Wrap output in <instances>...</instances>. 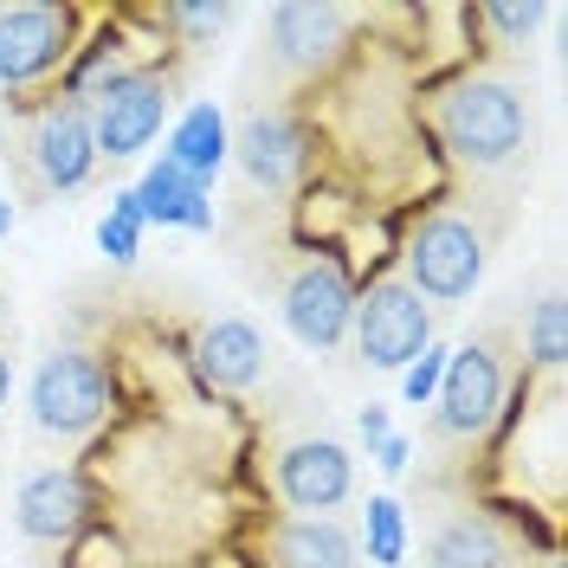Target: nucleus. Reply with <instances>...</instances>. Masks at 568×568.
I'll return each mask as SVG.
<instances>
[{"label": "nucleus", "instance_id": "24", "mask_svg": "<svg viewBox=\"0 0 568 568\" xmlns=\"http://www.w3.org/2000/svg\"><path fill=\"white\" fill-rule=\"evenodd\" d=\"M439 375H446V349H433V343H426V349L400 368V394H407L414 407H426V400L439 394Z\"/></svg>", "mask_w": 568, "mask_h": 568}, {"label": "nucleus", "instance_id": "3", "mask_svg": "<svg viewBox=\"0 0 568 568\" xmlns=\"http://www.w3.org/2000/svg\"><path fill=\"white\" fill-rule=\"evenodd\" d=\"M91 110V136H98V162H130L162 136L169 110H175V71L162 65H98L78 78V91Z\"/></svg>", "mask_w": 568, "mask_h": 568}, {"label": "nucleus", "instance_id": "11", "mask_svg": "<svg viewBox=\"0 0 568 568\" xmlns=\"http://www.w3.org/2000/svg\"><path fill=\"white\" fill-rule=\"evenodd\" d=\"M355 317V284L336 258H304L291 284H284V329L304 343V349H336L349 336Z\"/></svg>", "mask_w": 568, "mask_h": 568}, {"label": "nucleus", "instance_id": "9", "mask_svg": "<svg viewBox=\"0 0 568 568\" xmlns=\"http://www.w3.org/2000/svg\"><path fill=\"white\" fill-rule=\"evenodd\" d=\"M349 329H355V355L368 368H407L433 343V311L400 278H382L368 284V297H355Z\"/></svg>", "mask_w": 568, "mask_h": 568}, {"label": "nucleus", "instance_id": "8", "mask_svg": "<svg viewBox=\"0 0 568 568\" xmlns=\"http://www.w3.org/2000/svg\"><path fill=\"white\" fill-rule=\"evenodd\" d=\"M71 39H78V13L59 0L0 7V84L27 91L39 78H52L71 59Z\"/></svg>", "mask_w": 568, "mask_h": 568}, {"label": "nucleus", "instance_id": "15", "mask_svg": "<svg viewBox=\"0 0 568 568\" xmlns=\"http://www.w3.org/2000/svg\"><path fill=\"white\" fill-rule=\"evenodd\" d=\"M426 568H524L517 542L485 510H446L426 536Z\"/></svg>", "mask_w": 568, "mask_h": 568}, {"label": "nucleus", "instance_id": "25", "mask_svg": "<svg viewBox=\"0 0 568 568\" xmlns=\"http://www.w3.org/2000/svg\"><path fill=\"white\" fill-rule=\"evenodd\" d=\"M7 394H13V311H0V407H7Z\"/></svg>", "mask_w": 568, "mask_h": 568}, {"label": "nucleus", "instance_id": "2", "mask_svg": "<svg viewBox=\"0 0 568 568\" xmlns=\"http://www.w3.org/2000/svg\"><path fill=\"white\" fill-rule=\"evenodd\" d=\"M497 240H504V213L491 201H478V194L446 201L407 233V278L400 284L420 304H465L485 278Z\"/></svg>", "mask_w": 568, "mask_h": 568}, {"label": "nucleus", "instance_id": "28", "mask_svg": "<svg viewBox=\"0 0 568 568\" xmlns=\"http://www.w3.org/2000/svg\"><path fill=\"white\" fill-rule=\"evenodd\" d=\"M0 233H13V207L7 201H0Z\"/></svg>", "mask_w": 568, "mask_h": 568}, {"label": "nucleus", "instance_id": "19", "mask_svg": "<svg viewBox=\"0 0 568 568\" xmlns=\"http://www.w3.org/2000/svg\"><path fill=\"white\" fill-rule=\"evenodd\" d=\"M233 20H240V7H226V0H169L162 7V27L175 33L181 52H207Z\"/></svg>", "mask_w": 568, "mask_h": 568}, {"label": "nucleus", "instance_id": "27", "mask_svg": "<svg viewBox=\"0 0 568 568\" xmlns=\"http://www.w3.org/2000/svg\"><path fill=\"white\" fill-rule=\"evenodd\" d=\"M375 459H382V471H407V439H382V446H375Z\"/></svg>", "mask_w": 568, "mask_h": 568}, {"label": "nucleus", "instance_id": "29", "mask_svg": "<svg viewBox=\"0 0 568 568\" xmlns=\"http://www.w3.org/2000/svg\"><path fill=\"white\" fill-rule=\"evenodd\" d=\"M536 568H562V562H556V556H549V562H536Z\"/></svg>", "mask_w": 568, "mask_h": 568}, {"label": "nucleus", "instance_id": "17", "mask_svg": "<svg viewBox=\"0 0 568 568\" xmlns=\"http://www.w3.org/2000/svg\"><path fill=\"white\" fill-rule=\"evenodd\" d=\"M136 194V207L142 220H162V226H187V233H213V201H207V187L201 181H187L162 155L149 175H142V187H130Z\"/></svg>", "mask_w": 568, "mask_h": 568}, {"label": "nucleus", "instance_id": "14", "mask_svg": "<svg viewBox=\"0 0 568 568\" xmlns=\"http://www.w3.org/2000/svg\"><path fill=\"white\" fill-rule=\"evenodd\" d=\"M265 336H258V323L246 317H213L201 323V336H194V375L207 382L213 394H246L258 388V375H265Z\"/></svg>", "mask_w": 568, "mask_h": 568}, {"label": "nucleus", "instance_id": "23", "mask_svg": "<svg viewBox=\"0 0 568 568\" xmlns=\"http://www.w3.org/2000/svg\"><path fill=\"white\" fill-rule=\"evenodd\" d=\"M142 226H149V220H142L136 194H116V201H110V213L98 220V246H104L116 265H130V258L142 252Z\"/></svg>", "mask_w": 568, "mask_h": 568}, {"label": "nucleus", "instance_id": "10", "mask_svg": "<svg viewBox=\"0 0 568 568\" xmlns=\"http://www.w3.org/2000/svg\"><path fill=\"white\" fill-rule=\"evenodd\" d=\"M272 491L297 510V517H336L355 491V459L343 439L329 433H304L272 459Z\"/></svg>", "mask_w": 568, "mask_h": 568}, {"label": "nucleus", "instance_id": "20", "mask_svg": "<svg viewBox=\"0 0 568 568\" xmlns=\"http://www.w3.org/2000/svg\"><path fill=\"white\" fill-rule=\"evenodd\" d=\"M362 536H368V562L375 568H400L407 562V517L394 497H368L362 510Z\"/></svg>", "mask_w": 568, "mask_h": 568}, {"label": "nucleus", "instance_id": "4", "mask_svg": "<svg viewBox=\"0 0 568 568\" xmlns=\"http://www.w3.org/2000/svg\"><path fill=\"white\" fill-rule=\"evenodd\" d=\"M510 368H517L510 329L485 323L471 343H459L446 355V375H439V394H433V439L439 446H471L478 433H491L504 388H510Z\"/></svg>", "mask_w": 568, "mask_h": 568}, {"label": "nucleus", "instance_id": "6", "mask_svg": "<svg viewBox=\"0 0 568 568\" xmlns=\"http://www.w3.org/2000/svg\"><path fill=\"white\" fill-rule=\"evenodd\" d=\"M355 13L349 7H329V0H284L265 20V39H258V71L272 84H304L317 71L336 65V52L349 45Z\"/></svg>", "mask_w": 568, "mask_h": 568}, {"label": "nucleus", "instance_id": "1", "mask_svg": "<svg viewBox=\"0 0 568 568\" xmlns=\"http://www.w3.org/2000/svg\"><path fill=\"white\" fill-rule=\"evenodd\" d=\"M426 123H433L439 149L459 169H471V175H497V169L524 162V149H530V98L504 71H465V78H453L426 104Z\"/></svg>", "mask_w": 568, "mask_h": 568}, {"label": "nucleus", "instance_id": "5", "mask_svg": "<svg viewBox=\"0 0 568 568\" xmlns=\"http://www.w3.org/2000/svg\"><path fill=\"white\" fill-rule=\"evenodd\" d=\"M27 414H33V433H45V439H84V433L110 414V368H104V355L71 349V343H65V349H52L33 368Z\"/></svg>", "mask_w": 568, "mask_h": 568}, {"label": "nucleus", "instance_id": "12", "mask_svg": "<svg viewBox=\"0 0 568 568\" xmlns=\"http://www.w3.org/2000/svg\"><path fill=\"white\" fill-rule=\"evenodd\" d=\"M226 155H240V169H246L252 187L284 194V187H297L304 162H311V136H304V123L291 110H252Z\"/></svg>", "mask_w": 568, "mask_h": 568}, {"label": "nucleus", "instance_id": "21", "mask_svg": "<svg viewBox=\"0 0 568 568\" xmlns=\"http://www.w3.org/2000/svg\"><path fill=\"white\" fill-rule=\"evenodd\" d=\"M524 349L542 375H556L562 368V291L556 284H542V297L530 304V329H524Z\"/></svg>", "mask_w": 568, "mask_h": 568}, {"label": "nucleus", "instance_id": "18", "mask_svg": "<svg viewBox=\"0 0 568 568\" xmlns=\"http://www.w3.org/2000/svg\"><path fill=\"white\" fill-rule=\"evenodd\" d=\"M226 149H233V136H226V116H220V110L213 104L181 110L175 136H169V162H175L181 175L207 187V181L220 175V162H226Z\"/></svg>", "mask_w": 568, "mask_h": 568}, {"label": "nucleus", "instance_id": "26", "mask_svg": "<svg viewBox=\"0 0 568 568\" xmlns=\"http://www.w3.org/2000/svg\"><path fill=\"white\" fill-rule=\"evenodd\" d=\"M355 433H362V439H368V453H375V446L388 439V407H362V420H355Z\"/></svg>", "mask_w": 568, "mask_h": 568}, {"label": "nucleus", "instance_id": "16", "mask_svg": "<svg viewBox=\"0 0 568 568\" xmlns=\"http://www.w3.org/2000/svg\"><path fill=\"white\" fill-rule=\"evenodd\" d=\"M278 568H362V542L343 517H284L272 530Z\"/></svg>", "mask_w": 568, "mask_h": 568}, {"label": "nucleus", "instance_id": "13", "mask_svg": "<svg viewBox=\"0 0 568 568\" xmlns=\"http://www.w3.org/2000/svg\"><path fill=\"white\" fill-rule=\"evenodd\" d=\"M91 517V491L71 465H45V471H27L20 491H13V530L27 542H71Z\"/></svg>", "mask_w": 568, "mask_h": 568}, {"label": "nucleus", "instance_id": "22", "mask_svg": "<svg viewBox=\"0 0 568 568\" xmlns=\"http://www.w3.org/2000/svg\"><path fill=\"white\" fill-rule=\"evenodd\" d=\"M478 20L497 33V45H530V39L549 27V7H542V0H485Z\"/></svg>", "mask_w": 568, "mask_h": 568}, {"label": "nucleus", "instance_id": "7", "mask_svg": "<svg viewBox=\"0 0 568 568\" xmlns=\"http://www.w3.org/2000/svg\"><path fill=\"white\" fill-rule=\"evenodd\" d=\"M20 175L33 194H78L98 175V136H91V110L84 98L45 104L20 130Z\"/></svg>", "mask_w": 568, "mask_h": 568}]
</instances>
